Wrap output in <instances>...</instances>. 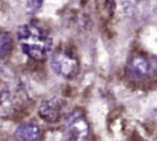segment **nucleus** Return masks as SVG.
Instances as JSON below:
<instances>
[{
  "mask_svg": "<svg viewBox=\"0 0 157 141\" xmlns=\"http://www.w3.org/2000/svg\"><path fill=\"white\" fill-rule=\"evenodd\" d=\"M21 51L32 60L44 61L53 50V38L42 26L35 24L21 25L17 31Z\"/></svg>",
  "mask_w": 157,
  "mask_h": 141,
  "instance_id": "obj_1",
  "label": "nucleus"
},
{
  "mask_svg": "<svg viewBox=\"0 0 157 141\" xmlns=\"http://www.w3.org/2000/svg\"><path fill=\"white\" fill-rule=\"evenodd\" d=\"M51 67L53 71L66 79H72L78 74L80 60L76 52L69 48H59L53 52L51 57Z\"/></svg>",
  "mask_w": 157,
  "mask_h": 141,
  "instance_id": "obj_2",
  "label": "nucleus"
},
{
  "mask_svg": "<svg viewBox=\"0 0 157 141\" xmlns=\"http://www.w3.org/2000/svg\"><path fill=\"white\" fill-rule=\"evenodd\" d=\"M65 132L68 141H88L90 127L81 110H73L66 117Z\"/></svg>",
  "mask_w": 157,
  "mask_h": 141,
  "instance_id": "obj_3",
  "label": "nucleus"
},
{
  "mask_svg": "<svg viewBox=\"0 0 157 141\" xmlns=\"http://www.w3.org/2000/svg\"><path fill=\"white\" fill-rule=\"evenodd\" d=\"M63 107H65L63 99L59 98V97H54V98L47 99L40 104L38 113L42 120L54 124V122L59 121V119L62 115V112H63Z\"/></svg>",
  "mask_w": 157,
  "mask_h": 141,
  "instance_id": "obj_4",
  "label": "nucleus"
},
{
  "mask_svg": "<svg viewBox=\"0 0 157 141\" xmlns=\"http://www.w3.org/2000/svg\"><path fill=\"white\" fill-rule=\"evenodd\" d=\"M128 71L132 78L144 79L151 74V63L145 56L135 54L128 62Z\"/></svg>",
  "mask_w": 157,
  "mask_h": 141,
  "instance_id": "obj_5",
  "label": "nucleus"
},
{
  "mask_svg": "<svg viewBox=\"0 0 157 141\" xmlns=\"http://www.w3.org/2000/svg\"><path fill=\"white\" fill-rule=\"evenodd\" d=\"M15 138L18 141H39L41 139V129L39 125L34 122H25L17 128Z\"/></svg>",
  "mask_w": 157,
  "mask_h": 141,
  "instance_id": "obj_6",
  "label": "nucleus"
},
{
  "mask_svg": "<svg viewBox=\"0 0 157 141\" xmlns=\"http://www.w3.org/2000/svg\"><path fill=\"white\" fill-rule=\"evenodd\" d=\"M14 102L10 91H2L0 93V114L2 117H8L13 113Z\"/></svg>",
  "mask_w": 157,
  "mask_h": 141,
  "instance_id": "obj_7",
  "label": "nucleus"
},
{
  "mask_svg": "<svg viewBox=\"0 0 157 141\" xmlns=\"http://www.w3.org/2000/svg\"><path fill=\"white\" fill-rule=\"evenodd\" d=\"M13 38L8 33H0V60L7 56L13 49Z\"/></svg>",
  "mask_w": 157,
  "mask_h": 141,
  "instance_id": "obj_8",
  "label": "nucleus"
},
{
  "mask_svg": "<svg viewBox=\"0 0 157 141\" xmlns=\"http://www.w3.org/2000/svg\"><path fill=\"white\" fill-rule=\"evenodd\" d=\"M41 2H42V0H29L28 1V7L32 8V11H34V9H36L41 6Z\"/></svg>",
  "mask_w": 157,
  "mask_h": 141,
  "instance_id": "obj_9",
  "label": "nucleus"
}]
</instances>
